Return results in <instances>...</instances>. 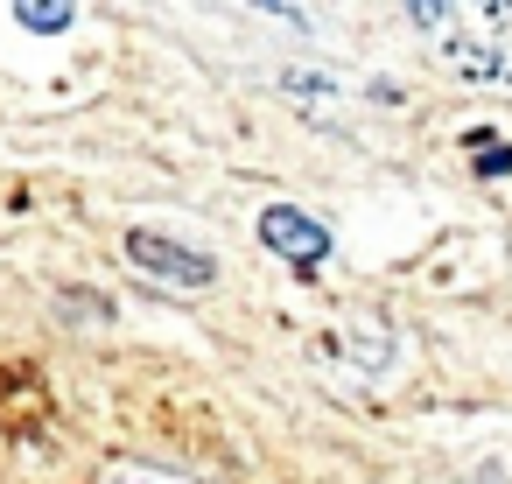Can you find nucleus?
Here are the masks:
<instances>
[{"mask_svg":"<svg viewBox=\"0 0 512 484\" xmlns=\"http://www.w3.org/2000/svg\"><path fill=\"white\" fill-rule=\"evenodd\" d=\"M22 29H71V8H15Z\"/></svg>","mask_w":512,"mask_h":484,"instance_id":"423d86ee","label":"nucleus"},{"mask_svg":"<svg viewBox=\"0 0 512 484\" xmlns=\"http://www.w3.org/2000/svg\"><path fill=\"white\" fill-rule=\"evenodd\" d=\"M0 428L8 435H43L50 428V386L29 358L0 365Z\"/></svg>","mask_w":512,"mask_h":484,"instance_id":"f03ea898","label":"nucleus"},{"mask_svg":"<svg viewBox=\"0 0 512 484\" xmlns=\"http://www.w3.org/2000/svg\"><path fill=\"white\" fill-rule=\"evenodd\" d=\"M477 484H505V470H477Z\"/></svg>","mask_w":512,"mask_h":484,"instance_id":"6e6552de","label":"nucleus"},{"mask_svg":"<svg viewBox=\"0 0 512 484\" xmlns=\"http://www.w3.org/2000/svg\"><path fill=\"white\" fill-rule=\"evenodd\" d=\"M113 484H169V477H148V470H120Z\"/></svg>","mask_w":512,"mask_h":484,"instance_id":"0eeeda50","label":"nucleus"},{"mask_svg":"<svg viewBox=\"0 0 512 484\" xmlns=\"http://www.w3.org/2000/svg\"><path fill=\"white\" fill-rule=\"evenodd\" d=\"M463 148H470L477 176H505V169H512V141H505V134H484V127H477V134H470Z\"/></svg>","mask_w":512,"mask_h":484,"instance_id":"39448f33","label":"nucleus"},{"mask_svg":"<svg viewBox=\"0 0 512 484\" xmlns=\"http://www.w3.org/2000/svg\"><path fill=\"white\" fill-rule=\"evenodd\" d=\"M442 64H449V71H463V78H477V85H491V92H512V64H505L491 43L442 36Z\"/></svg>","mask_w":512,"mask_h":484,"instance_id":"20e7f679","label":"nucleus"},{"mask_svg":"<svg viewBox=\"0 0 512 484\" xmlns=\"http://www.w3.org/2000/svg\"><path fill=\"white\" fill-rule=\"evenodd\" d=\"M260 239H267L281 260H295L302 274H316V267L330 260V232H323L316 218L288 211V204H267V211H260Z\"/></svg>","mask_w":512,"mask_h":484,"instance_id":"7ed1b4c3","label":"nucleus"},{"mask_svg":"<svg viewBox=\"0 0 512 484\" xmlns=\"http://www.w3.org/2000/svg\"><path fill=\"white\" fill-rule=\"evenodd\" d=\"M127 260H134L141 274L169 281V288H211V274H218L197 246H176V239H162V232H127Z\"/></svg>","mask_w":512,"mask_h":484,"instance_id":"f257e3e1","label":"nucleus"}]
</instances>
